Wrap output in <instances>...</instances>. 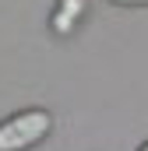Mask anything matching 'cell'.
I'll use <instances>...</instances> for the list:
<instances>
[{"label": "cell", "instance_id": "obj_1", "mask_svg": "<svg viewBox=\"0 0 148 151\" xmlns=\"http://www.w3.org/2000/svg\"><path fill=\"white\" fill-rule=\"evenodd\" d=\"M53 130V116L46 109H25L14 113L11 119L0 123V151H28L39 141H46V134Z\"/></svg>", "mask_w": 148, "mask_h": 151}, {"label": "cell", "instance_id": "obj_4", "mask_svg": "<svg viewBox=\"0 0 148 151\" xmlns=\"http://www.w3.org/2000/svg\"><path fill=\"white\" fill-rule=\"evenodd\" d=\"M141 151H148V144H145V148H141Z\"/></svg>", "mask_w": 148, "mask_h": 151}, {"label": "cell", "instance_id": "obj_2", "mask_svg": "<svg viewBox=\"0 0 148 151\" xmlns=\"http://www.w3.org/2000/svg\"><path fill=\"white\" fill-rule=\"evenodd\" d=\"M81 14H85V0H60V7H57V14H53L57 35H67L74 25H78Z\"/></svg>", "mask_w": 148, "mask_h": 151}, {"label": "cell", "instance_id": "obj_3", "mask_svg": "<svg viewBox=\"0 0 148 151\" xmlns=\"http://www.w3.org/2000/svg\"><path fill=\"white\" fill-rule=\"evenodd\" d=\"M110 4H120V7H145L148 0H110Z\"/></svg>", "mask_w": 148, "mask_h": 151}]
</instances>
